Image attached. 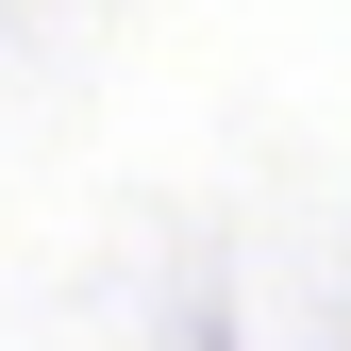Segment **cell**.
Masks as SVG:
<instances>
[]
</instances>
